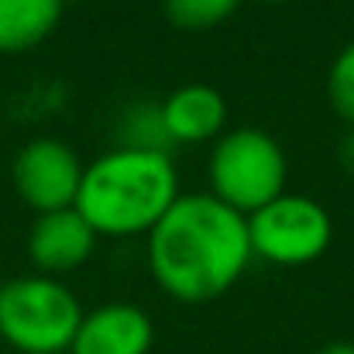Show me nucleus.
<instances>
[{"label": "nucleus", "mask_w": 354, "mask_h": 354, "mask_svg": "<svg viewBox=\"0 0 354 354\" xmlns=\"http://www.w3.org/2000/svg\"><path fill=\"white\" fill-rule=\"evenodd\" d=\"M248 237L254 258L296 268L317 261L330 248L334 221L324 210V203H317L313 196L282 193L279 200L248 217Z\"/></svg>", "instance_id": "obj_5"}, {"label": "nucleus", "mask_w": 354, "mask_h": 354, "mask_svg": "<svg viewBox=\"0 0 354 354\" xmlns=\"http://www.w3.org/2000/svg\"><path fill=\"white\" fill-rule=\"evenodd\" d=\"M97 248L93 227L83 221L76 207L55 210V214H38L28 234V254L41 275H62L80 268Z\"/></svg>", "instance_id": "obj_8"}, {"label": "nucleus", "mask_w": 354, "mask_h": 354, "mask_svg": "<svg viewBox=\"0 0 354 354\" xmlns=\"http://www.w3.org/2000/svg\"><path fill=\"white\" fill-rule=\"evenodd\" d=\"M327 100L337 111V118L354 127V41L341 48V55L327 73Z\"/></svg>", "instance_id": "obj_12"}, {"label": "nucleus", "mask_w": 354, "mask_h": 354, "mask_svg": "<svg viewBox=\"0 0 354 354\" xmlns=\"http://www.w3.org/2000/svg\"><path fill=\"white\" fill-rule=\"evenodd\" d=\"M155 344L151 317L134 303H104L83 313L69 354H148Z\"/></svg>", "instance_id": "obj_7"}, {"label": "nucleus", "mask_w": 354, "mask_h": 354, "mask_svg": "<svg viewBox=\"0 0 354 354\" xmlns=\"http://www.w3.org/2000/svg\"><path fill=\"white\" fill-rule=\"evenodd\" d=\"M248 217L214 193H186L148 231V268L179 303H210L248 272Z\"/></svg>", "instance_id": "obj_1"}, {"label": "nucleus", "mask_w": 354, "mask_h": 354, "mask_svg": "<svg viewBox=\"0 0 354 354\" xmlns=\"http://www.w3.org/2000/svg\"><path fill=\"white\" fill-rule=\"evenodd\" d=\"M158 118H162L165 141L203 145V141L221 138V131L227 124V104H224L221 90H214L207 83H189L165 97V104L158 107Z\"/></svg>", "instance_id": "obj_9"}, {"label": "nucleus", "mask_w": 354, "mask_h": 354, "mask_svg": "<svg viewBox=\"0 0 354 354\" xmlns=\"http://www.w3.org/2000/svg\"><path fill=\"white\" fill-rule=\"evenodd\" d=\"M83 306L52 275H21L0 286V341L17 354H69Z\"/></svg>", "instance_id": "obj_3"}, {"label": "nucleus", "mask_w": 354, "mask_h": 354, "mask_svg": "<svg viewBox=\"0 0 354 354\" xmlns=\"http://www.w3.org/2000/svg\"><path fill=\"white\" fill-rule=\"evenodd\" d=\"M320 354H354V344H348V341H337V344H327Z\"/></svg>", "instance_id": "obj_14"}, {"label": "nucleus", "mask_w": 354, "mask_h": 354, "mask_svg": "<svg viewBox=\"0 0 354 354\" xmlns=\"http://www.w3.org/2000/svg\"><path fill=\"white\" fill-rule=\"evenodd\" d=\"M66 0H0V52H28L41 45L59 17H62Z\"/></svg>", "instance_id": "obj_10"}, {"label": "nucleus", "mask_w": 354, "mask_h": 354, "mask_svg": "<svg viewBox=\"0 0 354 354\" xmlns=\"http://www.w3.org/2000/svg\"><path fill=\"white\" fill-rule=\"evenodd\" d=\"M286 169L282 145L268 131L237 127L221 134L210 151V193L231 210L251 217L286 193Z\"/></svg>", "instance_id": "obj_4"}, {"label": "nucleus", "mask_w": 354, "mask_h": 354, "mask_svg": "<svg viewBox=\"0 0 354 354\" xmlns=\"http://www.w3.org/2000/svg\"><path fill=\"white\" fill-rule=\"evenodd\" d=\"M80 155L59 138H35L14 158V189L35 214H55L76 207L83 183Z\"/></svg>", "instance_id": "obj_6"}, {"label": "nucleus", "mask_w": 354, "mask_h": 354, "mask_svg": "<svg viewBox=\"0 0 354 354\" xmlns=\"http://www.w3.org/2000/svg\"><path fill=\"white\" fill-rule=\"evenodd\" d=\"M179 200V176L165 148L120 145L83 169L76 210L97 237L148 234Z\"/></svg>", "instance_id": "obj_2"}, {"label": "nucleus", "mask_w": 354, "mask_h": 354, "mask_svg": "<svg viewBox=\"0 0 354 354\" xmlns=\"http://www.w3.org/2000/svg\"><path fill=\"white\" fill-rule=\"evenodd\" d=\"M341 162H344L348 176H354V127H351V134L344 138V145H341Z\"/></svg>", "instance_id": "obj_13"}, {"label": "nucleus", "mask_w": 354, "mask_h": 354, "mask_svg": "<svg viewBox=\"0 0 354 354\" xmlns=\"http://www.w3.org/2000/svg\"><path fill=\"white\" fill-rule=\"evenodd\" d=\"M268 3H286V0H268Z\"/></svg>", "instance_id": "obj_15"}, {"label": "nucleus", "mask_w": 354, "mask_h": 354, "mask_svg": "<svg viewBox=\"0 0 354 354\" xmlns=\"http://www.w3.org/2000/svg\"><path fill=\"white\" fill-rule=\"evenodd\" d=\"M241 3L244 0H165V14L186 31H203L227 21Z\"/></svg>", "instance_id": "obj_11"}]
</instances>
